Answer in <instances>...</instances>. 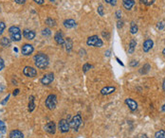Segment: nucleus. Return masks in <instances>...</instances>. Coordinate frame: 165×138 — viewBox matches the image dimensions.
<instances>
[{
	"mask_svg": "<svg viewBox=\"0 0 165 138\" xmlns=\"http://www.w3.org/2000/svg\"><path fill=\"white\" fill-rule=\"evenodd\" d=\"M33 60H34L35 66L39 69H46L48 66V63H50L48 57L45 53H42V52L37 53V54L34 56Z\"/></svg>",
	"mask_w": 165,
	"mask_h": 138,
	"instance_id": "1",
	"label": "nucleus"
},
{
	"mask_svg": "<svg viewBox=\"0 0 165 138\" xmlns=\"http://www.w3.org/2000/svg\"><path fill=\"white\" fill-rule=\"evenodd\" d=\"M9 34L10 37V40L13 42H19L22 39V33L18 27L12 26L9 29Z\"/></svg>",
	"mask_w": 165,
	"mask_h": 138,
	"instance_id": "2",
	"label": "nucleus"
},
{
	"mask_svg": "<svg viewBox=\"0 0 165 138\" xmlns=\"http://www.w3.org/2000/svg\"><path fill=\"white\" fill-rule=\"evenodd\" d=\"M86 45L89 47H101L104 45L103 40L98 36V35H92L87 38L86 40Z\"/></svg>",
	"mask_w": 165,
	"mask_h": 138,
	"instance_id": "3",
	"label": "nucleus"
},
{
	"mask_svg": "<svg viewBox=\"0 0 165 138\" xmlns=\"http://www.w3.org/2000/svg\"><path fill=\"white\" fill-rule=\"evenodd\" d=\"M45 104L48 110H54L57 106V97L53 94L48 95V97L46 98Z\"/></svg>",
	"mask_w": 165,
	"mask_h": 138,
	"instance_id": "4",
	"label": "nucleus"
},
{
	"mask_svg": "<svg viewBox=\"0 0 165 138\" xmlns=\"http://www.w3.org/2000/svg\"><path fill=\"white\" fill-rule=\"evenodd\" d=\"M83 123V119H82V116H81L80 114H77L75 115V116H73L71 121L69 122V125H70V128L74 130H78V129L81 127Z\"/></svg>",
	"mask_w": 165,
	"mask_h": 138,
	"instance_id": "5",
	"label": "nucleus"
},
{
	"mask_svg": "<svg viewBox=\"0 0 165 138\" xmlns=\"http://www.w3.org/2000/svg\"><path fill=\"white\" fill-rule=\"evenodd\" d=\"M58 128H59V130H60V132L63 133H68L70 129V125H69L68 120V119H61L60 121H59Z\"/></svg>",
	"mask_w": 165,
	"mask_h": 138,
	"instance_id": "6",
	"label": "nucleus"
},
{
	"mask_svg": "<svg viewBox=\"0 0 165 138\" xmlns=\"http://www.w3.org/2000/svg\"><path fill=\"white\" fill-rule=\"evenodd\" d=\"M23 74L28 78H35L37 76V70L34 67L25 66L23 69Z\"/></svg>",
	"mask_w": 165,
	"mask_h": 138,
	"instance_id": "7",
	"label": "nucleus"
},
{
	"mask_svg": "<svg viewBox=\"0 0 165 138\" xmlns=\"http://www.w3.org/2000/svg\"><path fill=\"white\" fill-rule=\"evenodd\" d=\"M34 51V47L32 45L30 44H24L21 47V52L24 56H30L33 53Z\"/></svg>",
	"mask_w": 165,
	"mask_h": 138,
	"instance_id": "8",
	"label": "nucleus"
},
{
	"mask_svg": "<svg viewBox=\"0 0 165 138\" xmlns=\"http://www.w3.org/2000/svg\"><path fill=\"white\" fill-rule=\"evenodd\" d=\"M54 80V74L53 73H48L43 76L41 79V83L43 85H50V84Z\"/></svg>",
	"mask_w": 165,
	"mask_h": 138,
	"instance_id": "9",
	"label": "nucleus"
},
{
	"mask_svg": "<svg viewBox=\"0 0 165 138\" xmlns=\"http://www.w3.org/2000/svg\"><path fill=\"white\" fill-rule=\"evenodd\" d=\"M153 47H154V42H153L152 39H146V40L143 42L142 50H143V52L147 53L153 48Z\"/></svg>",
	"mask_w": 165,
	"mask_h": 138,
	"instance_id": "10",
	"label": "nucleus"
},
{
	"mask_svg": "<svg viewBox=\"0 0 165 138\" xmlns=\"http://www.w3.org/2000/svg\"><path fill=\"white\" fill-rule=\"evenodd\" d=\"M44 129H45V130L48 133L54 134L55 132H56V125H55V123L53 121H50V122H48V123L46 124L45 127H44Z\"/></svg>",
	"mask_w": 165,
	"mask_h": 138,
	"instance_id": "11",
	"label": "nucleus"
},
{
	"mask_svg": "<svg viewBox=\"0 0 165 138\" xmlns=\"http://www.w3.org/2000/svg\"><path fill=\"white\" fill-rule=\"evenodd\" d=\"M54 40L58 45H65V39H64V34H63L62 30H58L54 35Z\"/></svg>",
	"mask_w": 165,
	"mask_h": 138,
	"instance_id": "12",
	"label": "nucleus"
},
{
	"mask_svg": "<svg viewBox=\"0 0 165 138\" xmlns=\"http://www.w3.org/2000/svg\"><path fill=\"white\" fill-rule=\"evenodd\" d=\"M23 36L25 37V39H27V40L31 41L35 38V36H36V33H35L34 30L25 29L23 30Z\"/></svg>",
	"mask_w": 165,
	"mask_h": 138,
	"instance_id": "13",
	"label": "nucleus"
},
{
	"mask_svg": "<svg viewBox=\"0 0 165 138\" xmlns=\"http://www.w3.org/2000/svg\"><path fill=\"white\" fill-rule=\"evenodd\" d=\"M125 104L128 106V108L131 110L132 112H135L138 109V103L132 98H126L125 100Z\"/></svg>",
	"mask_w": 165,
	"mask_h": 138,
	"instance_id": "14",
	"label": "nucleus"
},
{
	"mask_svg": "<svg viewBox=\"0 0 165 138\" xmlns=\"http://www.w3.org/2000/svg\"><path fill=\"white\" fill-rule=\"evenodd\" d=\"M116 91V88L114 86H105L101 90V94L103 95H107L110 94H113Z\"/></svg>",
	"mask_w": 165,
	"mask_h": 138,
	"instance_id": "15",
	"label": "nucleus"
},
{
	"mask_svg": "<svg viewBox=\"0 0 165 138\" xmlns=\"http://www.w3.org/2000/svg\"><path fill=\"white\" fill-rule=\"evenodd\" d=\"M122 6L127 10H130L135 6V0H122Z\"/></svg>",
	"mask_w": 165,
	"mask_h": 138,
	"instance_id": "16",
	"label": "nucleus"
},
{
	"mask_svg": "<svg viewBox=\"0 0 165 138\" xmlns=\"http://www.w3.org/2000/svg\"><path fill=\"white\" fill-rule=\"evenodd\" d=\"M10 138H24L23 133L19 130H12L9 134Z\"/></svg>",
	"mask_w": 165,
	"mask_h": 138,
	"instance_id": "17",
	"label": "nucleus"
},
{
	"mask_svg": "<svg viewBox=\"0 0 165 138\" xmlns=\"http://www.w3.org/2000/svg\"><path fill=\"white\" fill-rule=\"evenodd\" d=\"M63 25H64L66 29H73V27H76V22L73 19H66Z\"/></svg>",
	"mask_w": 165,
	"mask_h": 138,
	"instance_id": "18",
	"label": "nucleus"
},
{
	"mask_svg": "<svg viewBox=\"0 0 165 138\" xmlns=\"http://www.w3.org/2000/svg\"><path fill=\"white\" fill-rule=\"evenodd\" d=\"M136 47H137V42L135 39H132L128 47V54H133L136 50Z\"/></svg>",
	"mask_w": 165,
	"mask_h": 138,
	"instance_id": "19",
	"label": "nucleus"
},
{
	"mask_svg": "<svg viewBox=\"0 0 165 138\" xmlns=\"http://www.w3.org/2000/svg\"><path fill=\"white\" fill-rule=\"evenodd\" d=\"M65 47H66V50L68 52H70L73 47V42L70 38H66L65 40Z\"/></svg>",
	"mask_w": 165,
	"mask_h": 138,
	"instance_id": "20",
	"label": "nucleus"
},
{
	"mask_svg": "<svg viewBox=\"0 0 165 138\" xmlns=\"http://www.w3.org/2000/svg\"><path fill=\"white\" fill-rule=\"evenodd\" d=\"M0 44H1L2 47H10V45H12V42H10V40L9 38L3 37L1 39V41H0Z\"/></svg>",
	"mask_w": 165,
	"mask_h": 138,
	"instance_id": "21",
	"label": "nucleus"
},
{
	"mask_svg": "<svg viewBox=\"0 0 165 138\" xmlns=\"http://www.w3.org/2000/svg\"><path fill=\"white\" fill-rule=\"evenodd\" d=\"M30 101H29V112H32L35 109V103H34V97L30 95Z\"/></svg>",
	"mask_w": 165,
	"mask_h": 138,
	"instance_id": "22",
	"label": "nucleus"
},
{
	"mask_svg": "<svg viewBox=\"0 0 165 138\" xmlns=\"http://www.w3.org/2000/svg\"><path fill=\"white\" fill-rule=\"evenodd\" d=\"M46 24H47L48 27H53L56 26V21L53 18H51V17H48V18L46 19Z\"/></svg>",
	"mask_w": 165,
	"mask_h": 138,
	"instance_id": "23",
	"label": "nucleus"
},
{
	"mask_svg": "<svg viewBox=\"0 0 165 138\" xmlns=\"http://www.w3.org/2000/svg\"><path fill=\"white\" fill-rule=\"evenodd\" d=\"M139 30V27H138V25H137L135 22H131V25H130V32L132 34H136L138 32Z\"/></svg>",
	"mask_w": 165,
	"mask_h": 138,
	"instance_id": "24",
	"label": "nucleus"
},
{
	"mask_svg": "<svg viewBox=\"0 0 165 138\" xmlns=\"http://www.w3.org/2000/svg\"><path fill=\"white\" fill-rule=\"evenodd\" d=\"M155 138H165V130H159L155 133Z\"/></svg>",
	"mask_w": 165,
	"mask_h": 138,
	"instance_id": "25",
	"label": "nucleus"
},
{
	"mask_svg": "<svg viewBox=\"0 0 165 138\" xmlns=\"http://www.w3.org/2000/svg\"><path fill=\"white\" fill-rule=\"evenodd\" d=\"M97 12H98V14H99L100 16H104V6L101 4H100L99 6H98Z\"/></svg>",
	"mask_w": 165,
	"mask_h": 138,
	"instance_id": "26",
	"label": "nucleus"
},
{
	"mask_svg": "<svg viewBox=\"0 0 165 138\" xmlns=\"http://www.w3.org/2000/svg\"><path fill=\"white\" fill-rule=\"evenodd\" d=\"M42 35L45 37H48L51 35V30L50 29H48V27H47V29H44L43 30H42Z\"/></svg>",
	"mask_w": 165,
	"mask_h": 138,
	"instance_id": "27",
	"label": "nucleus"
},
{
	"mask_svg": "<svg viewBox=\"0 0 165 138\" xmlns=\"http://www.w3.org/2000/svg\"><path fill=\"white\" fill-rule=\"evenodd\" d=\"M140 2L142 3V4H144L146 6H151L153 5L154 3H155V0H139Z\"/></svg>",
	"mask_w": 165,
	"mask_h": 138,
	"instance_id": "28",
	"label": "nucleus"
},
{
	"mask_svg": "<svg viewBox=\"0 0 165 138\" xmlns=\"http://www.w3.org/2000/svg\"><path fill=\"white\" fill-rule=\"evenodd\" d=\"M149 69H151V66L149 65H145L144 66H143L142 67V70H140V73H143V74H145V73H147V72H148L149 71Z\"/></svg>",
	"mask_w": 165,
	"mask_h": 138,
	"instance_id": "29",
	"label": "nucleus"
},
{
	"mask_svg": "<svg viewBox=\"0 0 165 138\" xmlns=\"http://www.w3.org/2000/svg\"><path fill=\"white\" fill-rule=\"evenodd\" d=\"M91 67H92V65H91L90 63H85V65H84V66H83V71L85 72V73H86L91 68Z\"/></svg>",
	"mask_w": 165,
	"mask_h": 138,
	"instance_id": "30",
	"label": "nucleus"
},
{
	"mask_svg": "<svg viewBox=\"0 0 165 138\" xmlns=\"http://www.w3.org/2000/svg\"><path fill=\"white\" fill-rule=\"evenodd\" d=\"M0 130L4 133H6V125H5V122H3L2 120H0Z\"/></svg>",
	"mask_w": 165,
	"mask_h": 138,
	"instance_id": "31",
	"label": "nucleus"
},
{
	"mask_svg": "<svg viewBox=\"0 0 165 138\" xmlns=\"http://www.w3.org/2000/svg\"><path fill=\"white\" fill-rule=\"evenodd\" d=\"M6 29V24L4 22H0V35H1Z\"/></svg>",
	"mask_w": 165,
	"mask_h": 138,
	"instance_id": "32",
	"label": "nucleus"
},
{
	"mask_svg": "<svg viewBox=\"0 0 165 138\" xmlns=\"http://www.w3.org/2000/svg\"><path fill=\"white\" fill-rule=\"evenodd\" d=\"M115 15H116V18H117L118 20H120L122 18V12H121V10H118L117 12H115Z\"/></svg>",
	"mask_w": 165,
	"mask_h": 138,
	"instance_id": "33",
	"label": "nucleus"
},
{
	"mask_svg": "<svg viewBox=\"0 0 165 138\" xmlns=\"http://www.w3.org/2000/svg\"><path fill=\"white\" fill-rule=\"evenodd\" d=\"M5 67V62H4V60H3L1 57H0V71H2Z\"/></svg>",
	"mask_w": 165,
	"mask_h": 138,
	"instance_id": "34",
	"label": "nucleus"
},
{
	"mask_svg": "<svg viewBox=\"0 0 165 138\" xmlns=\"http://www.w3.org/2000/svg\"><path fill=\"white\" fill-rule=\"evenodd\" d=\"M138 65H139V62L136 61V60H133V61H131L130 63H129V65H130L131 67H136Z\"/></svg>",
	"mask_w": 165,
	"mask_h": 138,
	"instance_id": "35",
	"label": "nucleus"
},
{
	"mask_svg": "<svg viewBox=\"0 0 165 138\" xmlns=\"http://www.w3.org/2000/svg\"><path fill=\"white\" fill-rule=\"evenodd\" d=\"M164 27H165L164 22H159V23H157V27L159 30H163Z\"/></svg>",
	"mask_w": 165,
	"mask_h": 138,
	"instance_id": "36",
	"label": "nucleus"
},
{
	"mask_svg": "<svg viewBox=\"0 0 165 138\" xmlns=\"http://www.w3.org/2000/svg\"><path fill=\"white\" fill-rule=\"evenodd\" d=\"M122 27H124V22H122V20H119L118 22H117V27H118L119 30H120V29H122Z\"/></svg>",
	"mask_w": 165,
	"mask_h": 138,
	"instance_id": "37",
	"label": "nucleus"
},
{
	"mask_svg": "<svg viewBox=\"0 0 165 138\" xmlns=\"http://www.w3.org/2000/svg\"><path fill=\"white\" fill-rule=\"evenodd\" d=\"M14 1L19 5H24L26 3V0H14Z\"/></svg>",
	"mask_w": 165,
	"mask_h": 138,
	"instance_id": "38",
	"label": "nucleus"
},
{
	"mask_svg": "<svg viewBox=\"0 0 165 138\" xmlns=\"http://www.w3.org/2000/svg\"><path fill=\"white\" fill-rule=\"evenodd\" d=\"M33 1L35 3H37V4H39V5H43L45 3V0H33Z\"/></svg>",
	"mask_w": 165,
	"mask_h": 138,
	"instance_id": "39",
	"label": "nucleus"
},
{
	"mask_svg": "<svg viewBox=\"0 0 165 138\" xmlns=\"http://www.w3.org/2000/svg\"><path fill=\"white\" fill-rule=\"evenodd\" d=\"M101 35H103L104 37L106 38L107 40H108V39H109V34H108V33L106 32V31H105V32H104V31H103V32H101Z\"/></svg>",
	"mask_w": 165,
	"mask_h": 138,
	"instance_id": "40",
	"label": "nucleus"
},
{
	"mask_svg": "<svg viewBox=\"0 0 165 138\" xmlns=\"http://www.w3.org/2000/svg\"><path fill=\"white\" fill-rule=\"evenodd\" d=\"M9 97H10V95H7V97L4 98V100H3L2 101V105H5L6 104V102L7 101H8V100H9Z\"/></svg>",
	"mask_w": 165,
	"mask_h": 138,
	"instance_id": "41",
	"label": "nucleus"
},
{
	"mask_svg": "<svg viewBox=\"0 0 165 138\" xmlns=\"http://www.w3.org/2000/svg\"><path fill=\"white\" fill-rule=\"evenodd\" d=\"M13 95H14V97H15V95H18L19 94V89H15L14 91H13Z\"/></svg>",
	"mask_w": 165,
	"mask_h": 138,
	"instance_id": "42",
	"label": "nucleus"
},
{
	"mask_svg": "<svg viewBox=\"0 0 165 138\" xmlns=\"http://www.w3.org/2000/svg\"><path fill=\"white\" fill-rule=\"evenodd\" d=\"M110 5L111 6H116V5H117V0H112L111 3H110Z\"/></svg>",
	"mask_w": 165,
	"mask_h": 138,
	"instance_id": "43",
	"label": "nucleus"
},
{
	"mask_svg": "<svg viewBox=\"0 0 165 138\" xmlns=\"http://www.w3.org/2000/svg\"><path fill=\"white\" fill-rule=\"evenodd\" d=\"M116 60H117V62H119V65H121L122 66H124V63H122V61H121V60H120V59H119L118 57H117V58H116Z\"/></svg>",
	"mask_w": 165,
	"mask_h": 138,
	"instance_id": "44",
	"label": "nucleus"
},
{
	"mask_svg": "<svg viewBox=\"0 0 165 138\" xmlns=\"http://www.w3.org/2000/svg\"><path fill=\"white\" fill-rule=\"evenodd\" d=\"M110 53H111L110 50H107L106 52H105V55H106V57H109V56H110Z\"/></svg>",
	"mask_w": 165,
	"mask_h": 138,
	"instance_id": "45",
	"label": "nucleus"
},
{
	"mask_svg": "<svg viewBox=\"0 0 165 138\" xmlns=\"http://www.w3.org/2000/svg\"><path fill=\"white\" fill-rule=\"evenodd\" d=\"M162 89H163V91L165 92V79L163 80V83H162Z\"/></svg>",
	"mask_w": 165,
	"mask_h": 138,
	"instance_id": "46",
	"label": "nucleus"
},
{
	"mask_svg": "<svg viewBox=\"0 0 165 138\" xmlns=\"http://www.w3.org/2000/svg\"><path fill=\"white\" fill-rule=\"evenodd\" d=\"M161 110H162V112L165 113V104H163V106H162V107H161Z\"/></svg>",
	"mask_w": 165,
	"mask_h": 138,
	"instance_id": "47",
	"label": "nucleus"
},
{
	"mask_svg": "<svg viewBox=\"0 0 165 138\" xmlns=\"http://www.w3.org/2000/svg\"><path fill=\"white\" fill-rule=\"evenodd\" d=\"M104 1H105V2H106V3H107V4H110V3H111V1H112V0H104Z\"/></svg>",
	"mask_w": 165,
	"mask_h": 138,
	"instance_id": "48",
	"label": "nucleus"
},
{
	"mask_svg": "<svg viewBox=\"0 0 165 138\" xmlns=\"http://www.w3.org/2000/svg\"><path fill=\"white\" fill-rule=\"evenodd\" d=\"M142 138H148V137H147L146 134H143V135H142Z\"/></svg>",
	"mask_w": 165,
	"mask_h": 138,
	"instance_id": "49",
	"label": "nucleus"
},
{
	"mask_svg": "<svg viewBox=\"0 0 165 138\" xmlns=\"http://www.w3.org/2000/svg\"><path fill=\"white\" fill-rule=\"evenodd\" d=\"M162 54L165 56V48H163V50H162Z\"/></svg>",
	"mask_w": 165,
	"mask_h": 138,
	"instance_id": "50",
	"label": "nucleus"
},
{
	"mask_svg": "<svg viewBox=\"0 0 165 138\" xmlns=\"http://www.w3.org/2000/svg\"><path fill=\"white\" fill-rule=\"evenodd\" d=\"M50 2H54V1H55V0H50Z\"/></svg>",
	"mask_w": 165,
	"mask_h": 138,
	"instance_id": "51",
	"label": "nucleus"
},
{
	"mask_svg": "<svg viewBox=\"0 0 165 138\" xmlns=\"http://www.w3.org/2000/svg\"><path fill=\"white\" fill-rule=\"evenodd\" d=\"M0 138H3V137H2V136H1V135H0Z\"/></svg>",
	"mask_w": 165,
	"mask_h": 138,
	"instance_id": "52",
	"label": "nucleus"
},
{
	"mask_svg": "<svg viewBox=\"0 0 165 138\" xmlns=\"http://www.w3.org/2000/svg\"><path fill=\"white\" fill-rule=\"evenodd\" d=\"M0 12H1V9H0Z\"/></svg>",
	"mask_w": 165,
	"mask_h": 138,
	"instance_id": "53",
	"label": "nucleus"
}]
</instances>
